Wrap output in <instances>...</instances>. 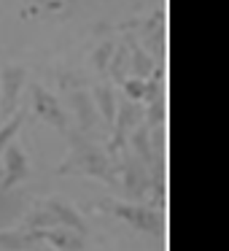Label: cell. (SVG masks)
I'll list each match as a JSON object with an SVG mask.
<instances>
[{
  "mask_svg": "<svg viewBox=\"0 0 229 251\" xmlns=\"http://www.w3.org/2000/svg\"><path fill=\"white\" fill-rule=\"evenodd\" d=\"M68 141H70V154L57 168V173L60 176H89V178H97L103 184L119 189V168H116V159L94 138H87L81 132L70 130L68 132Z\"/></svg>",
  "mask_w": 229,
  "mask_h": 251,
  "instance_id": "1",
  "label": "cell"
},
{
  "mask_svg": "<svg viewBox=\"0 0 229 251\" xmlns=\"http://www.w3.org/2000/svg\"><path fill=\"white\" fill-rule=\"evenodd\" d=\"M51 227H68V229H76V232L87 235V222H84V216L78 213V208L73 205L70 200L57 197V195L41 200L38 205L27 213V219H24V229H30V232L51 229Z\"/></svg>",
  "mask_w": 229,
  "mask_h": 251,
  "instance_id": "2",
  "label": "cell"
},
{
  "mask_svg": "<svg viewBox=\"0 0 229 251\" xmlns=\"http://www.w3.org/2000/svg\"><path fill=\"white\" fill-rule=\"evenodd\" d=\"M105 211L114 213L116 219H121V222H127L140 235H151V238H162L164 235V211L154 208L151 202L108 200L105 202Z\"/></svg>",
  "mask_w": 229,
  "mask_h": 251,
  "instance_id": "3",
  "label": "cell"
},
{
  "mask_svg": "<svg viewBox=\"0 0 229 251\" xmlns=\"http://www.w3.org/2000/svg\"><path fill=\"white\" fill-rule=\"evenodd\" d=\"M70 122L78 125V132L87 138H94L97 141L100 135H105V130L100 127V114L94 108V100H92V92L87 87H78L70 92Z\"/></svg>",
  "mask_w": 229,
  "mask_h": 251,
  "instance_id": "4",
  "label": "cell"
},
{
  "mask_svg": "<svg viewBox=\"0 0 229 251\" xmlns=\"http://www.w3.org/2000/svg\"><path fill=\"white\" fill-rule=\"evenodd\" d=\"M30 105H33V111L46 122V125H51L54 130L65 132V135L70 132V116L65 114L60 98L51 95L46 87H41V84H30Z\"/></svg>",
  "mask_w": 229,
  "mask_h": 251,
  "instance_id": "5",
  "label": "cell"
},
{
  "mask_svg": "<svg viewBox=\"0 0 229 251\" xmlns=\"http://www.w3.org/2000/svg\"><path fill=\"white\" fill-rule=\"evenodd\" d=\"M27 178H30L27 151H24V146L14 138V141L6 146V151H3V184H0V189L11 192L14 186L24 184Z\"/></svg>",
  "mask_w": 229,
  "mask_h": 251,
  "instance_id": "6",
  "label": "cell"
},
{
  "mask_svg": "<svg viewBox=\"0 0 229 251\" xmlns=\"http://www.w3.org/2000/svg\"><path fill=\"white\" fill-rule=\"evenodd\" d=\"M27 84V68L24 65H6L0 71V100H3V114L11 116L17 111L19 95Z\"/></svg>",
  "mask_w": 229,
  "mask_h": 251,
  "instance_id": "7",
  "label": "cell"
},
{
  "mask_svg": "<svg viewBox=\"0 0 229 251\" xmlns=\"http://www.w3.org/2000/svg\"><path fill=\"white\" fill-rule=\"evenodd\" d=\"M92 100H94V108H97L100 119H103V125H105V135H111V127H114V119H116V105H119L114 84L100 78L92 89Z\"/></svg>",
  "mask_w": 229,
  "mask_h": 251,
  "instance_id": "8",
  "label": "cell"
},
{
  "mask_svg": "<svg viewBox=\"0 0 229 251\" xmlns=\"http://www.w3.org/2000/svg\"><path fill=\"white\" fill-rule=\"evenodd\" d=\"M38 243H46L54 251H84V235L68 227H51V229H38L35 232Z\"/></svg>",
  "mask_w": 229,
  "mask_h": 251,
  "instance_id": "9",
  "label": "cell"
},
{
  "mask_svg": "<svg viewBox=\"0 0 229 251\" xmlns=\"http://www.w3.org/2000/svg\"><path fill=\"white\" fill-rule=\"evenodd\" d=\"M38 238L30 229H0V251H33Z\"/></svg>",
  "mask_w": 229,
  "mask_h": 251,
  "instance_id": "10",
  "label": "cell"
},
{
  "mask_svg": "<svg viewBox=\"0 0 229 251\" xmlns=\"http://www.w3.org/2000/svg\"><path fill=\"white\" fill-rule=\"evenodd\" d=\"M132 68V60H130V46L121 44L114 49V57H111V65H108V76H114L116 84H124L127 78V71Z\"/></svg>",
  "mask_w": 229,
  "mask_h": 251,
  "instance_id": "11",
  "label": "cell"
},
{
  "mask_svg": "<svg viewBox=\"0 0 229 251\" xmlns=\"http://www.w3.org/2000/svg\"><path fill=\"white\" fill-rule=\"evenodd\" d=\"M24 119H27V108H19V111H14V114L6 119V125H0V157H3V151H6L8 143L19 135Z\"/></svg>",
  "mask_w": 229,
  "mask_h": 251,
  "instance_id": "12",
  "label": "cell"
},
{
  "mask_svg": "<svg viewBox=\"0 0 229 251\" xmlns=\"http://www.w3.org/2000/svg\"><path fill=\"white\" fill-rule=\"evenodd\" d=\"M114 49L116 46L111 44V41H103V44L97 46V49H94V71L100 73V76H105V73H108V65H111V57H114Z\"/></svg>",
  "mask_w": 229,
  "mask_h": 251,
  "instance_id": "13",
  "label": "cell"
}]
</instances>
